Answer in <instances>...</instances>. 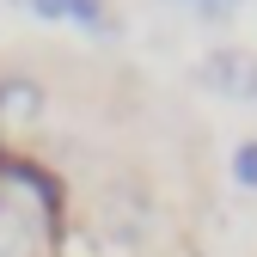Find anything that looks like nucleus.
<instances>
[{
    "mask_svg": "<svg viewBox=\"0 0 257 257\" xmlns=\"http://www.w3.org/2000/svg\"><path fill=\"white\" fill-rule=\"evenodd\" d=\"M31 251V233H25V214L7 202L0 208V257H25Z\"/></svg>",
    "mask_w": 257,
    "mask_h": 257,
    "instance_id": "obj_2",
    "label": "nucleus"
},
{
    "mask_svg": "<svg viewBox=\"0 0 257 257\" xmlns=\"http://www.w3.org/2000/svg\"><path fill=\"white\" fill-rule=\"evenodd\" d=\"M25 7H31V13H43V19H68V13H80V19H98V13L86 7V0H25Z\"/></svg>",
    "mask_w": 257,
    "mask_h": 257,
    "instance_id": "obj_3",
    "label": "nucleus"
},
{
    "mask_svg": "<svg viewBox=\"0 0 257 257\" xmlns=\"http://www.w3.org/2000/svg\"><path fill=\"white\" fill-rule=\"evenodd\" d=\"M196 80L214 92V98L257 104V49H214V55H202Z\"/></svg>",
    "mask_w": 257,
    "mask_h": 257,
    "instance_id": "obj_1",
    "label": "nucleus"
},
{
    "mask_svg": "<svg viewBox=\"0 0 257 257\" xmlns=\"http://www.w3.org/2000/svg\"><path fill=\"white\" fill-rule=\"evenodd\" d=\"M233 178H239L245 190H257V141H245V147L233 153Z\"/></svg>",
    "mask_w": 257,
    "mask_h": 257,
    "instance_id": "obj_4",
    "label": "nucleus"
}]
</instances>
